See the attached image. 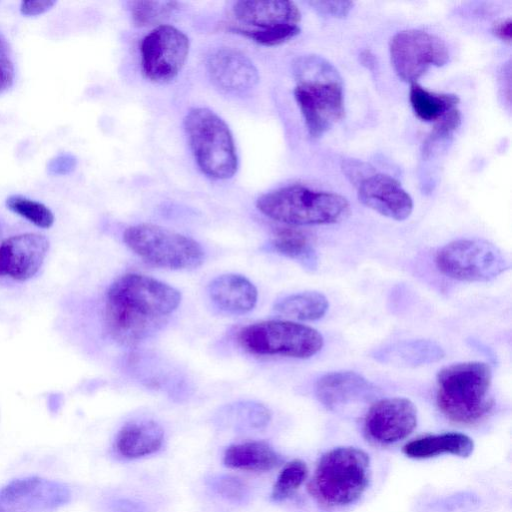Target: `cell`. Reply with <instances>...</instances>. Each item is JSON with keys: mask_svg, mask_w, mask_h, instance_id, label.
I'll use <instances>...</instances> for the list:
<instances>
[{"mask_svg": "<svg viewBox=\"0 0 512 512\" xmlns=\"http://www.w3.org/2000/svg\"><path fill=\"white\" fill-rule=\"evenodd\" d=\"M180 302V292L171 285L144 274H124L106 293V329L118 343L136 346L153 335Z\"/></svg>", "mask_w": 512, "mask_h": 512, "instance_id": "6da1fadb", "label": "cell"}, {"mask_svg": "<svg viewBox=\"0 0 512 512\" xmlns=\"http://www.w3.org/2000/svg\"><path fill=\"white\" fill-rule=\"evenodd\" d=\"M294 98L312 139H319L345 115L342 78L336 67L319 55H302L292 64Z\"/></svg>", "mask_w": 512, "mask_h": 512, "instance_id": "7a4b0ae2", "label": "cell"}, {"mask_svg": "<svg viewBox=\"0 0 512 512\" xmlns=\"http://www.w3.org/2000/svg\"><path fill=\"white\" fill-rule=\"evenodd\" d=\"M491 383L492 370L487 363L468 361L446 366L437 374V406L453 422L477 423L492 410Z\"/></svg>", "mask_w": 512, "mask_h": 512, "instance_id": "3957f363", "label": "cell"}, {"mask_svg": "<svg viewBox=\"0 0 512 512\" xmlns=\"http://www.w3.org/2000/svg\"><path fill=\"white\" fill-rule=\"evenodd\" d=\"M370 476L368 454L357 447L340 446L320 458L308 491L321 507L341 508L356 502L364 494Z\"/></svg>", "mask_w": 512, "mask_h": 512, "instance_id": "277c9868", "label": "cell"}, {"mask_svg": "<svg viewBox=\"0 0 512 512\" xmlns=\"http://www.w3.org/2000/svg\"><path fill=\"white\" fill-rule=\"evenodd\" d=\"M256 207L266 217L290 226L336 223L349 211V203L342 195L299 184L262 194Z\"/></svg>", "mask_w": 512, "mask_h": 512, "instance_id": "5b68a950", "label": "cell"}, {"mask_svg": "<svg viewBox=\"0 0 512 512\" xmlns=\"http://www.w3.org/2000/svg\"><path fill=\"white\" fill-rule=\"evenodd\" d=\"M183 123L193 157L201 172L215 180L233 177L238 169V156L227 123L206 107L190 109Z\"/></svg>", "mask_w": 512, "mask_h": 512, "instance_id": "8992f818", "label": "cell"}, {"mask_svg": "<svg viewBox=\"0 0 512 512\" xmlns=\"http://www.w3.org/2000/svg\"><path fill=\"white\" fill-rule=\"evenodd\" d=\"M123 241L145 262L165 269L196 268L205 257L203 248L196 240L151 223L128 227L123 233Z\"/></svg>", "mask_w": 512, "mask_h": 512, "instance_id": "52a82bcc", "label": "cell"}, {"mask_svg": "<svg viewBox=\"0 0 512 512\" xmlns=\"http://www.w3.org/2000/svg\"><path fill=\"white\" fill-rule=\"evenodd\" d=\"M239 345L255 355H279L306 359L323 347L322 335L314 328L287 320L249 324L237 334Z\"/></svg>", "mask_w": 512, "mask_h": 512, "instance_id": "ba28073f", "label": "cell"}, {"mask_svg": "<svg viewBox=\"0 0 512 512\" xmlns=\"http://www.w3.org/2000/svg\"><path fill=\"white\" fill-rule=\"evenodd\" d=\"M438 270L446 277L467 282H485L509 269L502 251L483 239H458L438 250Z\"/></svg>", "mask_w": 512, "mask_h": 512, "instance_id": "9c48e42d", "label": "cell"}, {"mask_svg": "<svg viewBox=\"0 0 512 512\" xmlns=\"http://www.w3.org/2000/svg\"><path fill=\"white\" fill-rule=\"evenodd\" d=\"M389 52L397 76L411 84L417 83L430 67H441L449 61L444 40L420 29L397 32L390 40Z\"/></svg>", "mask_w": 512, "mask_h": 512, "instance_id": "30bf717a", "label": "cell"}, {"mask_svg": "<svg viewBox=\"0 0 512 512\" xmlns=\"http://www.w3.org/2000/svg\"><path fill=\"white\" fill-rule=\"evenodd\" d=\"M187 35L171 25H158L141 41L143 75L154 83H168L182 70L189 54Z\"/></svg>", "mask_w": 512, "mask_h": 512, "instance_id": "8fae6325", "label": "cell"}, {"mask_svg": "<svg viewBox=\"0 0 512 512\" xmlns=\"http://www.w3.org/2000/svg\"><path fill=\"white\" fill-rule=\"evenodd\" d=\"M417 426V408L408 398L392 397L375 402L363 424L366 438L379 445L396 443Z\"/></svg>", "mask_w": 512, "mask_h": 512, "instance_id": "7c38bea8", "label": "cell"}, {"mask_svg": "<svg viewBox=\"0 0 512 512\" xmlns=\"http://www.w3.org/2000/svg\"><path fill=\"white\" fill-rule=\"evenodd\" d=\"M49 250V241L40 233H21L0 243V278L23 282L35 276Z\"/></svg>", "mask_w": 512, "mask_h": 512, "instance_id": "4fadbf2b", "label": "cell"}, {"mask_svg": "<svg viewBox=\"0 0 512 512\" xmlns=\"http://www.w3.org/2000/svg\"><path fill=\"white\" fill-rule=\"evenodd\" d=\"M206 70L211 83L227 94L246 93L259 81L258 70L250 58L230 47L214 50L207 58Z\"/></svg>", "mask_w": 512, "mask_h": 512, "instance_id": "5bb4252c", "label": "cell"}, {"mask_svg": "<svg viewBox=\"0 0 512 512\" xmlns=\"http://www.w3.org/2000/svg\"><path fill=\"white\" fill-rule=\"evenodd\" d=\"M359 201L375 212L396 221L407 219L413 200L401 183L383 173L373 172L357 184Z\"/></svg>", "mask_w": 512, "mask_h": 512, "instance_id": "9a60e30c", "label": "cell"}, {"mask_svg": "<svg viewBox=\"0 0 512 512\" xmlns=\"http://www.w3.org/2000/svg\"><path fill=\"white\" fill-rule=\"evenodd\" d=\"M70 500V490L60 482L31 476L11 481L0 490V503L36 510L55 509Z\"/></svg>", "mask_w": 512, "mask_h": 512, "instance_id": "2e32d148", "label": "cell"}, {"mask_svg": "<svg viewBox=\"0 0 512 512\" xmlns=\"http://www.w3.org/2000/svg\"><path fill=\"white\" fill-rule=\"evenodd\" d=\"M232 12L237 21L253 29L299 25L301 21L300 10L292 1H237Z\"/></svg>", "mask_w": 512, "mask_h": 512, "instance_id": "e0dca14e", "label": "cell"}, {"mask_svg": "<svg viewBox=\"0 0 512 512\" xmlns=\"http://www.w3.org/2000/svg\"><path fill=\"white\" fill-rule=\"evenodd\" d=\"M207 291L218 309L234 315L251 311L258 299L255 285L245 276L234 273L217 276L209 283Z\"/></svg>", "mask_w": 512, "mask_h": 512, "instance_id": "ac0fdd59", "label": "cell"}, {"mask_svg": "<svg viewBox=\"0 0 512 512\" xmlns=\"http://www.w3.org/2000/svg\"><path fill=\"white\" fill-rule=\"evenodd\" d=\"M373 391L372 384L354 371H336L321 376L315 384L318 400L329 409H336L359 400Z\"/></svg>", "mask_w": 512, "mask_h": 512, "instance_id": "d6986e66", "label": "cell"}, {"mask_svg": "<svg viewBox=\"0 0 512 512\" xmlns=\"http://www.w3.org/2000/svg\"><path fill=\"white\" fill-rule=\"evenodd\" d=\"M163 439L164 432L158 423L152 420L132 421L118 432L115 448L122 457L136 459L157 452Z\"/></svg>", "mask_w": 512, "mask_h": 512, "instance_id": "ffe728a7", "label": "cell"}, {"mask_svg": "<svg viewBox=\"0 0 512 512\" xmlns=\"http://www.w3.org/2000/svg\"><path fill=\"white\" fill-rule=\"evenodd\" d=\"M444 351L430 340H405L379 348L373 357L382 363L401 367H416L442 359Z\"/></svg>", "mask_w": 512, "mask_h": 512, "instance_id": "44dd1931", "label": "cell"}, {"mask_svg": "<svg viewBox=\"0 0 512 512\" xmlns=\"http://www.w3.org/2000/svg\"><path fill=\"white\" fill-rule=\"evenodd\" d=\"M474 450L473 440L458 432L427 435L408 442L403 452L410 458L425 459L442 454L468 457Z\"/></svg>", "mask_w": 512, "mask_h": 512, "instance_id": "7402d4cb", "label": "cell"}, {"mask_svg": "<svg viewBox=\"0 0 512 512\" xmlns=\"http://www.w3.org/2000/svg\"><path fill=\"white\" fill-rule=\"evenodd\" d=\"M225 466L252 472L269 471L281 462L280 455L265 441L230 445L224 453Z\"/></svg>", "mask_w": 512, "mask_h": 512, "instance_id": "603a6c76", "label": "cell"}, {"mask_svg": "<svg viewBox=\"0 0 512 512\" xmlns=\"http://www.w3.org/2000/svg\"><path fill=\"white\" fill-rule=\"evenodd\" d=\"M270 246L278 254L298 262L308 271H314L318 267V255L310 237L296 226L278 227Z\"/></svg>", "mask_w": 512, "mask_h": 512, "instance_id": "cb8c5ba5", "label": "cell"}, {"mask_svg": "<svg viewBox=\"0 0 512 512\" xmlns=\"http://www.w3.org/2000/svg\"><path fill=\"white\" fill-rule=\"evenodd\" d=\"M329 308L326 296L317 291H304L288 295L274 304V311L299 321L322 318Z\"/></svg>", "mask_w": 512, "mask_h": 512, "instance_id": "d4e9b609", "label": "cell"}, {"mask_svg": "<svg viewBox=\"0 0 512 512\" xmlns=\"http://www.w3.org/2000/svg\"><path fill=\"white\" fill-rule=\"evenodd\" d=\"M409 100L415 115L426 122L439 120L460 101L456 94L431 92L418 83L411 84Z\"/></svg>", "mask_w": 512, "mask_h": 512, "instance_id": "484cf974", "label": "cell"}, {"mask_svg": "<svg viewBox=\"0 0 512 512\" xmlns=\"http://www.w3.org/2000/svg\"><path fill=\"white\" fill-rule=\"evenodd\" d=\"M225 419L236 428L261 429L268 425L271 414L261 403L245 401L234 403L224 411Z\"/></svg>", "mask_w": 512, "mask_h": 512, "instance_id": "4316f807", "label": "cell"}, {"mask_svg": "<svg viewBox=\"0 0 512 512\" xmlns=\"http://www.w3.org/2000/svg\"><path fill=\"white\" fill-rule=\"evenodd\" d=\"M176 1H132L129 10L132 22L138 27L159 24L177 9Z\"/></svg>", "mask_w": 512, "mask_h": 512, "instance_id": "83f0119b", "label": "cell"}, {"mask_svg": "<svg viewBox=\"0 0 512 512\" xmlns=\"http://www.w3.org/2000/svg\"><path fill=\"white\" fill-rule=\"evenodd\" d=\"M7 208L40 228H49L54 223V214L43 203L21 195H11L6 200Z\"/></svg>", "mask_w": 512, "mask_h": 512, "instance_id": "f1b7e54d", "label": "cell"}, {"mask_svg": "<svg viewBox=\"0 0 512 512\" xmlns=\"http://www.w3.org/2000/svg\"><path fill=\"white\" fill-rule=\"evenodd\" d=\"M308 475L306 464L299 459L288 462L281 470L271 492L273 501L289 498L302 485Z\"/></svg>", "mask_w": 512, "mask_h": 512, "instance_id": "f546056e", "label": "cell"}, {"mask_svg": "<svg viewBox=\"0 0 512 512\" xmlns=\"http://www.w3.org/2000/svg\"><path fill=\"white\" fill-rule=\"evenodd\" d=\"M231 30L263 46L283 44L296 37L301 31L299 25H285L265 29L233 27Z\"/></svg>", "mask_w": 512, "mask_h": 512, "instance_id": "4dcf8cb0", "label": "cell"}, {"mask_svg": "<svg viewBox=\"0 0 512 512\" xmlns=\"http://www.w3.org/2000/svg\"><path fill=\"white\" fill-rule=\"evenodd\" d=\"M460 124L461 113L456 108L450 110L443 117L437 120V123L423 142V158L430 157L440 144L452 137Z\"/></svg>", "mask_w": 512, "mask_h": 512, "instance_id": "1f68e13d", "label": "cell"}, {"mask_svg": "<svg viewBox=\"0 0 512 512\" xmlns=\"http://www.w3.org/2000/svg\"><path fill=\"white\" fill-rule=\"evenodd\" d=\"M210 487L215 493L232 502H244L248 497L246 485L234 476L220 475L212 477Z\"/></svg>", "mask_w": 512, "mask_h": 512, "instance_id": "d6a6232c", "label": "cell"}, {"mask_svg": "<svg viewBox=\"0 0 512 512\" xmlns=\"http://www.w3.org/2000/svg\"><path fill=\"white\" fill-rule=\"evenodd\" d=\"M15 67L10 46L0 32V93L7 91L14 83Z\"/></svg>", "mask_w": 512, "mask_h": 512, "instance_id": "836d02e7", "label": "cell"}, {"mask_svg": "<svg viewBox=\"0 0 512 512\" xmlns=\"http://www.w3.org/2000/svg\"><path fill=\"white\" fill-rule=\"evenodd\" d=\"M319 14L333 18H345L353 8L351 1H312L309 3Z\"/></svg>", "mask_w": 512, "mask_h": 512, "instance_id": "e575fe53", "label": "cell"}, {"mask_svg": "<svg viewBox=\"0 0 512 512\" xmlns=\"http://www.w3.org/2000/svg\"><path fill=\"white\" fill-rule=\"evenodd\" d=\"M343 171L351 181L357 185L362 179L372 174L374 169L368 164L357 160H347L344 162Z\"/></svg>", "mask_w": 512, "mask_h": 512, "instance_id": "d590c367", "label": "cell"}, {"mask_svg": "<svg viewBox=\"0 0 512 512\" xmlns=\"http://www.w3.org/2000/svg\"><path fill=\"white\" fill-rule=\"evenodd\" d=\"M76 165V159L70 154H60L48 164L51 174L63 175L71 172Z\"/></svg>", "mask_w": 512, "mask_h": 512, "instance_id": "8d00e7d4", "label": "cell"}, {"mask_svg": "<svg viewBox=\"0 0 512 512\" xmlns=\"http://www.w3.org/2000/svg\"><path fill=\"white\" fill-rule=\"evenodd\" d=\"M55 1H23L20 5V11L26 16H36L48 11Z\"/></svg>", "mask_w": 512, "mask_h": 512, "instance_id": "74e56055", "label": "cell"}, {"mask_svg": "<svg viewBox=\"0 0 512 512\" xmlns=\"http://www.w3.org/2000/svg\"><path fill=\"white\" fill-rule=\"evenodd\" d=\"M492 33L501 41L511 43V19H502L493 24Z\"/></svg>", "mask_w": 512, "mask_h": 512, "instance_id": "f35d334b", "label": "cell"}, {"mask_svg": "<svg viewBox=\"0 0 512 512\" xmlns=\"http://www.w3.org/2000/svg\"><path fill=\"white\" fill-rule=\"evenodd\" d=\"M112 512H146L145 506L129 499L116 500L112 504Z\"/></svg>", "mask_w": 512, "mask_h": 512, "instance_id": "ab89813d", "label": "cell"}, {"mask_svg": "<svg viewBox=\"0 0 512 512\" xmlns=\"http://www.w3.org/2000/svg\"><path fill=\"white\" fill-rule=\"evenodd\" d=\"M360 62L369 70H374L376 67V58L370 50H363L360 53Z\"/></svg>", "mask_w": 512, "mask_h": 512, "instance_id": "60d3db41", "label": "cell"}, {"mask_svg": "<svg viewBox=\"0 0 512 512\" xmlns=\"http://www.w3.org/2000/svg\"><path fill=\"white\" fill-rule=\"evenodd\" d=\"M0 512H19V511H16V510L12 509V507L6 506V505H3L0 503Z\"/></svg>", "mask_w": 512, "mask_h": 512, "instance_id": "b9f144b4", "label": "cell"}, {"mask_svg": "<svg viewBox=\"0 0 512 512\" xmlns=\"http://www.w3.org/2000/svg\"><path fill=\"white\" fill-rule=\"evenodd\" d=\"M0 235H1V226H0Z\"/></svg>", "mask_w": 512, "mask_h": 512, "instance_id": "7bdbcfd3", "label": "cell"}]
</instances>
